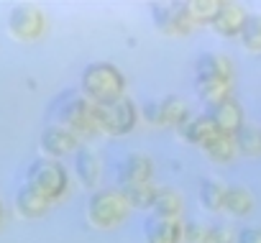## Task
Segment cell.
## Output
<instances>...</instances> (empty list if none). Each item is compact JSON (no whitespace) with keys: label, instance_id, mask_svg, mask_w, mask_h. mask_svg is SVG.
Here are the masks:
<instances>
[{"label":"cell","instance_id":"cell-1","mask_svg":"<svg viewBox=\"0 0 261 243\" xmlns=\"http://www.w3.org/2000/svg\"><path fill=\"white\" fill-rule=\"evenodd\" d=\"M80 90L92 105L113 102L125 95V77L110 62H90L82 69Z\"/></svg>","mask_w":261,"mask_h":243},{"label":"cell","instance_id":"cell-2","mask_svg":"<svg viewBox=\"0 0 261 243\" xmlns=\"http://www.w3.org/2000/svg\"><path fill=\"white\" fill-rule=\"evenodd\" d=\"M51 118H54L57 126L72 131L77 139L97 133L95 115H92V102L82 92H74V90L62 92L51 105Z\"/></svg>","mask_w":261,"mask_h":243},{"label":"cell","instance_id":"cell-3","mask_svg":"<svg viewBox=\"0 0 261 243\" xmlns=\"http://www.w3.org/2000/svg\"><path fill=\"white\" fill-rule=\"evenodd\" d=\"M92 115H95L97 133H105V136H125L139 123V107L128 95L113 102L92 105Z\"/></svg>","mask_w":261,"mask_h":243},{"label":"cell","instance_id":"cell-4","mask_svg":"<svg viewBox=\"0 0 261 243\" xmlns=\"http://www.w3.org/2000/svg\"><path fill=\"white\" fill-rule=\"evenodd\" d=\"M26 184L31 190H36L44 200L54 202L59 197L67 195V187H69V174L64 169L62 161H54V159H36L29 164L26 169Z\"/></svg>","mask_w":261,"mask_h":243},{"label":"cell","instance_id":"cell-5","mask_svg":"<svg viewBox=\"0 0 261 243\" xmlns=\"http://www.w3.org/2000/svg\"><path fill=\"white\" fill-rule=\"evenodd\" d=\"M128 212L130 205L120 190H97L87 197V220L100 230L120 225L128 218Z\"/></svg>","mask_w":261,"mask_h":243},{"label":"cell","instance_id":"cell-6","mask_svg":"<svg viewBox=\"0 0 261 243\" xmlns=\"http://www.w3.org/2000/svg\"><path fill=\"white\" fill-rule=\"evenodd\" d=\"M46 31V16L36 6H16L8 13V34L16 41H36Z\"/></svg>","mask_w":261,"mask_h":243},{"label":"cell","instance_id":"cell-7","mask_svg":"<svg viewBox=\"0 0 261 243\" xmlns=\"http://www.w3.org/2000/svg\"><path fill=\"white\" fill-rule=\"evenodd\" d=\"M151 21H154V29L164 36H187L195 29L192 21L187 18L182 3H177V6L154 3L151 6Z\"/></svg>","mask_w":261,"mask_h":243},{"label":"cell","instance_id":"cell-8","mask_svg":"<svg viewBox=\"0 0 261 243\" xmlns=\"http://www.w3.org/2000/svg\"><path fill=\"white\" fill-rule=\"evenodd\" d=\"M154 177V161L149 154H141V151H134L128 154L118 167H115V179L123 187H136V184H149Z\"/></svg>","mask_w":261,"mask_h":243},{"label":"cell","instance_id":"cell-9","mask_svg":"<svg viewBox=\"0 0 261 243\" xmlns=\"http://www.w3.org/2000/svg\"><path fill=\"white\" fill-rule=\"evenodd\" d=\"M77 149H80V139L72 131H67V128H62L57 123L44 128V133H41V154L46 159L59 161V156L74 154Z\"/></svg>","mask_w":261,"mask_h":243},{"label":"cell","instance_id":"cell-10","mask_svg":"<svg viewBox=\"0 0 261 243\" xmlns=\"http://www.w3.org/2000/svg\"><path fill=\"white\" fill-rule=\"evenodd\" d=\"M205 115L213 120L215 131L223 133V136H236L238 128L243 126V107H241L233 97H228V100H223V102L207 107Z\"/></svg>","mask_w":261,"mask_h":243},{"label":"cell","instance_id":"cell-11","mask_svg":"<svg viewBox=\"0 0 261 243\" xmlns=\"http://www.w3.org/2000/svg\"><path fill=\"white\" fill-rule=\"evenodd\" d=\"M177 136H179L182 141H187V144L202 149L210 139L218 136V131H215L213 120H210L207 115H192V113H187L179 123H177Z\"/></svg>","mask_w":261,"mask_h":243},{"label":"cell","instance_id":"cell-12","mask_svg":"<svg viewBox=\"0 0 261 243\" xmlns=\"http://www.w3.org/2000/svg\"><path fill=\"white\" fill-rule=\"evenodd\" d=\"M246 18H248V13L243 11V6H238V3H220L210 29L218 36L233 39V36H241V31L246 26Z\"/></svg>","mask_w":261,"mask_h":243},{"label":"cell","instance_id":"cell-13","mask_svg":"<svg viewBox=\"0 0 261 243\" xmlns=\"http://www.w3.org/2000/svg\"><path fill=\"white\" fill-rule=\"evenodd\" d=\"M182 220L172 218H146L144 223V243H182Z\"/></svg>","mask_w":261,"mask_h":243},{"label":"cell","instance_id":"cell-14","mask_svg":"<svg viewBox=\"0 0 261 243\" xmlns=\"http://www.w3.org/2000/svg\"><path fill=\"white\" fill-rule=\"evenodd\" d=\"M195 77L200 79H220V82H233V62L223 54L205 51L195 62Z\"/></svg>","mask_w":261,"mask_h":243},{"label":"cell","instance_id":"cell-15","mask_svg":"<svg viewBox=\"0 0 261 243\" xmlns=\"http://www.w3.org/2000/svg\"><path fill=\"white\" fill-rule=\"evenodd\" d=\"M74 177L87 190H92L97 184V179H100V161L87 146H80L74 151Z\"/></svg>","mask_w":261,"mask_h":243},{"label":"cell","instance_id":"cell-16","mask_svg":"<svg viewBox=\"0 0 261 243\" xmlns=\"http://www.w3.org/2000/svg\"><path fill=\"white\" fill-rule=\"evenodd\" d=\"M16 212L21 215V218H29V220H34V218H41L46 210H49V200H44L36 190H31L29 184H21L18 187V192H16Z\"/></svg>","mask_w":261,"mask_h":243},{"label":"cell","instance_id":"cell-17","mask_svg":"<svg viewBox=\"0 0 261 243\" xmlns=\"http://www.w3.org/2000/svg\"><path fill=\"white\" fill-rule=\"evenodd\" d=\"M195 95H197L207 107H213V105H218V102H223V100L230 97V82L200 79V77H195Z\"/></svg>","mask_w":261,"mask_h":243},{"label":"cell","instance_id":"cell-18","mask_svg":"<svg viewBox=\"0 0 261 243\" xmlns=\"http://www.w3.org/2000/svg\"><path fill=\"white\" fill-rule=\"evenodd\" d=\"M151 210H154L156 218L179 220V215H182V195H179L177 190H172V187H159Z\"/></svg>","mask_w":261,"mask_h":243},{"label":"cell","instance_id":"cell-19","mask_svg":"<svg viewBox=\"0 0 261 243\" xmlns=\"http://www.w3.org/2000/svg\"><path fill=\"white\" fill-rule=\"evenodd\" d=\"M236 141V151L243 154V156H261V128L258 126H251V123H243L238 128V133L233 136Z\"/></svg>","mask_w":261,"mask_h":243},{"label":"cell","instance_id":"cell-20","mask_svg":"<svg viewBox=\"0 0 261 243\" xmlns=\"http://www.w3.org/2000/svg\"><path fill=\"white\" fill-rule=\"evenodd\" d=\"M182 8L192 26H210L220 8V0H190V3H182Z\"/></svg>","mask_w":261,"mask_h":243},{"label":"cell","instance_id":"cell-21","mask_svg":"<svg viewBox=\"0 0 261 243\" xmlns=\"http://www.w3.org/2000/svg\"><path fill=\"white\" fill-rule=\"evenodd\" d=\"M202 151H205V156H207L210 161H215V164H228V161L238 154L233 136H223V133H218L215 139H210V141L202 146Z\"/></svg>","mask_w":261,"mask_h":243},{"label":"cell","instance_id":"cell-22","mask_svg":"<svg viewBox=\"0 0 261 243\" xmlns=\"http://www.w3.org/2000/svg\"><path fill=\"white\" fill-rule=\"evenodd\" d=\"M223 210L230 215H248L253 210V195L246 187H225Z\"/></svg>","mask_w":261,"mask_h":243},{"label":"cell","instance_id":"cell-23","mask_svg":"<svg viewBox=\"0 0 261 243\" xmlns=\"http://www.w3.org/2000/svg\"><path fill=\"white\" fill-rule=\"evenodd\" d=\"M120 192L128 200L130 210H151L154 200H156V187H151V182L149 184H136V187H123Z\"/></svg>","mask_w":261,"mask_h":243},{"label":"cell","instance_id":"cell-24","mask_svg":"<svg viewBox=\"0 0 261 243\" xmlns=\"http://www.w3.org/2000/svg\"><path fill=\"white\" fill-rule=\"evenodd\" d=\"M223 202H225V187L215 179H202L200 182V205L207 212H218V210H223Z\"/></svg>","mask_w":261,"mask_h":243},{"label":"cell","instance_id":"cell-25","mask_svg":"<svg viewBox=\"0 0 261 243\" xmlns=\"http://www.w3.org/2000/svg\"><path fill=\"white\" fill-rule=\"evenodd\" d=\"M159 102H162V126H174L177 128V123L190 113L179 95H167Z\"/></svg>","mask_w":261,"mask_h":243},{"label":"cell","instance_id":"cell-26","mask_svg":"<svg viewBox=\"0 0 261 243\" xmlns=\"http://www.w3.org/2000/svg\"><path fill=\"white\" fill-rule=\"evenodd\" d=\"M238 39H241L243 49H248L253 54H261V16H248Z\"/></svg>","mask_w":261,"mask_h":243},{"label":"cell","instance_id":"cell-27","mask_svg":"<svg viewBox=\"0 0 261 243\" xmlns=\"http://www.w3.org/2000/svg\"><path fill=\"white\" fill-rule=\"evenodd\" d=\"M207 238H210V228H205L202 223H185L182 243H207Z\"/></svg>","mask_w":261,"mask_h":243},{"label":"cell","instance_id":"cell-28","mask_svg":"<svg viewBox=\"0 0 261 243\" xmlns=\"http://www.w3.org/2000/svg\"><path fill=\"white\" fill-rule=\"evenodd\" d=\"M207 243H236V230L225 223H215V225H210Z\"/></svg>","mask_w":261,"mask_h":243},{"label":"cell","instance_id":"cell-29","mask_svg":"<svg viewBox=\"0 0 261 243\" xmlns=\"http://www.w3.org/2000/svg\"><path fill=\"white\" fill-rule=\"evenodd\" d=\"M139 115H144V120H146V123H151V126H162V102L159 100L144 102V110Z\"/></svg>","mask_w":261,"mask_h":243},{"label":"cell","instance_id":"cell-30","mask_svg":"<svg viewBox=\"0 0 261 243\" xmlns=\"http://www.w3.org/2000/svg\"><path fill=\"white\" fill-rule=\"evenodd\" d=\"M236 243H261V228L246 225L236 233Z\"/></svg>","mask_w":261,"mask_h":243},{"label":"cell","instance_id":"cell-31","mask_svg":"<svg viewBox=\"0 0 261 243\" xmlns=\"http://www.w3.org/2000/svg\"><path fill=\"white\" fill-rule=\"evenodd\" d=\"M0 223H3V202H0Z\"/></svg>","mask_w":261,"mask_h":243}]
</instances>
